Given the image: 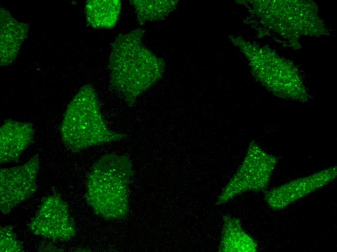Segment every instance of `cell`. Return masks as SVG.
I'll use <instances>...</instances> for the list:
<instances>
[{
  "label": "cell",
  "instance_id": "cell-5",
  "mask_svg": "<svg viewBox=\"0 0 337 252\" xmlns=\"http://www.w3.org/2000/svg\"><path fill=\"white\" fill-rule=\"evenodd\" d=\"M39 167L37 157L17 167L3 168L0 173V208L4 214L34 193Z\"/></svg>",
  "mask_w": 337,
  "mask_h": 252
},
{
  "label": "cell",
  "instance_id": "cell-9",
  "mask_svg": "<svg viewBox=\"0 0 337 252\" xmlns=\"http://www.w3.org/2000/svg\"><path fill=\"white\" fill-rule=\"evenodd\" d=\"M122 9L119 0H89L85 4L86 20L96 29H110L118 22Z\"/></svg>",
  "mask_w": 337,
  "mask_h": 252
},
{
  "label": "cell",
  "instance_id": "cell-1",
  "mask_svg": "<svg viewBox=\"0 0 337 252\" xmlns=\"http://www.w3.org/2000/svg\"><path fill=\"white\" fill-rule=\"evenodd\" d=\"M144 33L137 29L120 34L110 55L111 84L131 103L153 84L163 69L162 61L143 45Z\"/></svg>",
  "mask_w": 337,
  "mask_h": 252
},
{
  "label": "cell",
  "instance_id": "cell-3",
  "mask_svg": "<svg viewBox=\"0 0 337 252\" xmlns=\"http://www.w3.org/2000/svg\"><path fill=\"white\" fill-rule=\"evenodd\" d=\"M61 132L63 142L75 152L117 138L107 128L95 91L89 85L82 87L68 105Z\"/></svg>",
  "mask_w": 337,
  "mask_h": 252
},
{
  "label": "cell",
  "instance_id": "cell-8",
  "mask_svg": "<svg viewBox=\"0 0 337 252\" xmlns=\"http://www.w3.org/2000/svg\"><path fill=\"white\" fill-rule=\"evenodd\" d=\"M0 66L11 64L15 59L29 31L28 25L14 18L0 9Z\"/></svg>",
  "mask_w": 337,
  "mask_h": 252
},
{
  "label": "cell",
  "instance_id": "cell-2",
  "mask_svg": "<svg viewBox=\"0 0 337 252\" xmlns=\"http://www.w3.org/2000/svg\"><path fill=\"white\" fill-rule=\"evenodd\" d=\"M131 165L113 155L101 158L89 175L86 198L98 215L106 220L120 219L128 212Z\"/></svg>",
  "mask_w": 337,
  "mask_h": 252
},
{
  "label": "cell",
  "instance_id": "cell-10",
  "mask_svg": "<svg viewBox=\"0 0 337 252\" xmlns=\"http://www.w3.org/2000/svg\"><path fill=\"white\" fill-rule=\"evenodd\" d=\"M137 14L140 25H144L148 21L161 18L173 8V1H158L146 0H130Z\"/></svg>",
  "mask_w": 337,
  "mask_h": 252
},
{
  "label": "cell",
  "instance_id": "cell-7",
  "mask_svg": "<svg viewBox=\"0 0 337 252\" xmlns=\"http://www.w3.org/2000/svg\"><path fill=\"white\" fill-rule=\"evenodd\" d=\"M0 163L15 161L32 142L34 131L28 122L6 120L0 130Z\"/></svg>",
  "mask_w": 337,
  "mask_h": 252
},
{
  "label": "cell",
  "instance_id": "cell-6",
  "mask_svg": "<svg viewBox=\"0 0 337 252\" xmlns=\"http://www.w3.org/2000/svg\"><path fill=\"white\" fill-rule=\"evenodd\" d=\"M336 166L330 167L266 191L265 200L269 206L274 209L284 208L328 184L336 178Z\"/></svg>",
  "mask_w": 337,
  "mask_h": 252
},
{
  "label": "cell",
  "instance_id": "cell-4",
  "mask_svg": "<svg viewBox=\"0 0 337 252\" xmlns=\"http://www.w3.org/2000/svg\"><path fill=\"white\" fill-rule=\"evenodd\" d=\"M29 226L36 235L53 240H67L75 235V222L68 206L58 194L43 199Z\"/></svg>",
  "mask_w": 337,
  "mask_h": 252
},
{
  "label": "cell",
  "instance_id": "cell-11",
  "mask_svg": "<svg viewBox=\"0 0 337 252\" xmlns=\"http://www.w3.org/2000/svg\"><path fill=\"white\" fill-rule=\"evenodd\" d=\"M0 239L1 252L23 251L22 243L17 239L11 226H6L0 227Z\"/></svg>",
  "mask_w": 337,
  "mask_h": 252
}]
</instances>
